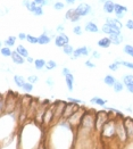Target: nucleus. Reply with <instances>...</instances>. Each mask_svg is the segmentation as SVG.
<instances>
[{
  "mask_svg": "<svg viewBox=\"0 0 133 149\" xmlns=\"http://www.w3.org/2000/svg\"><path fill=\"white\" fill-rule=\"evenodd\" d=\"M14 82H15V84L17 86L18 88H22L23 89V87H24V84L26 83L25 82V79L22 76V75H14Z\"/></svg>",
  "mask_w": 133,
  "mask_h": 149,
  "instance_id": "19",
  "label": "nucleus"
},
{
  "mask_svg": "<svg viewBox=\"0 0 133 149\" xmlns=\"http://www.w3.org/2000/svg\"><path fill=\"white\" fill-rule=\"evenodd\" d=\"M80 1H82V0H80Z\"/></svg>",
  "mask_w": 133,
  "mask_h": 149,
  "instance_id": "54",
  "label": "nucleus"
},
{
  "mask_svg": "<svg viewBox=\"0 0 133 149\" xmlns=\"http://www.w3.org/2000/svg\"><path fill=\"white\" fill-rule=\"evenodd\" d=\"M132 15H133V13H132Z\"/></svg>",
  "mask_w": 133,
  "mask_h": 149,
  "instance_id": "55",
  "label": "nucleus"
},
{
  "mask_svg": "<svg viewBox=\"0 0 133 149\" xmlns=\"http://www.w3.org/2000/svg\"><path fill=\"white\" fill-rule=\"evenodd\" d=\"M46 83L48 84L49 87H54L55 86V82H54V80H52V77H47V80H46Z\"/></svg>",
  "mask_w": 133,
  "mask_h": 149,
  "instance_id": "44",
  "label": "nucleus"
},
{
  "mask_svg": "<svg viewBox=\"0 0 133 149\" xmlns=\"http://www.w3.org/2000/svg\"><path fill=\"white\" fill-rule=\"evenodd\" d=\"M74 15H75V9H68L66 15H65V19H70L71 21Z\"/></svg>",
  "mask_w": 133,
  "mask_h": 149,
  "instance_id": "37",
  "label": "nucleus"
},
{
  "mask_svg": "<svg viewBox=\"0 0 133 149\" xmlns=\"http://www.w3.org/2000/svg\"><path fill=\"white\" fill-rule=\"evenodd\" d=\"M15 41H16V37H14V36H10V37H8L6 40H5V45L7 46V47H13V46H15Z\"/></svg>",
  "mask_w": 133,
  "mask_h": 149,
  "instance_id": "30",
  "label": "nucleus"
},
{
  "mask_svg": "<svg viewBox=\"0 0 133 149\" xmlns=\"http://www.w3.org/2000/svg\"><path fill=\"white\" fill-rule=\"evenodd\" d=\"M125 26H126V29L133 31V19H127V22L125 23Z\"/></svg>",
  "mask_w": 133,
  "mask_h": 149,
  "instance_id": "42",
  "label": "nucleus"
},
{
  "mask_svg": "<svg viewBox=\"0 0 133 149\" xmlns=\"http://www.w3.org/2000/svg\"><path fill=\"white\" fill-rule=\"evenodd\" d=\"M115 62L117 63L118 65H123V66H125L126 68H130V70H132L133 71V63L125 62V61H122V59H117V61H115Z\"/></svg>",
  "mask_w": 133,
  "mask_h": 149,
  "instance_id": "32",
  "label": "nucleus"
},
{
  "mask_svg": "<svg viewBox=\"0 0 133 149\" xmlns=\"http://www.w3.org/2000/svg\"><path fill=\"white\" fill-rule=\"evenodd\" d=\"M64 29H65V27H64V25L59 24V25H58V26H57V29H56V31H57V32H58V33L61 34V33H63V32H64Z\"/></svg>",
  "mask_w": 133,
  "mask_h": 149,
  "instance_id": "48",
  "label": "nucleus"
},
{
  "mask_svg": "<svg viewBox=\"0 0 133 149\" xmlns=\"http://www.w3.org/2000/svg\"><path fill=\"white\" fill-rule=\"evenodd\" d=\"M33 14H34L36 16H41V15H43V9H42V7H41V6H38L36 9H34Z\"/></svg>",
  "mask_w": 133,
  "mask_h": 149,
  "instance_id": "40",
  "label": "nucleus"
},
{
  "mask_svg": "<svg viewBox=\"0 0 133 149\" xmlns=\"http://www.w3.org/2000/svg\"><path fill=\"white\" fill-rule=\"evenodd\" d=\"M23 5H24L25 7H26V8H27V9H29L31 13L34 12V9L38 7V3H36L34 0H33V1H30V0H24V1H23Z\"/></svg>",
  "mask_w": 133,
  "mask_h": 149,
  "instance_id": "21",
  "label": "nucleus"
},
{
  "mask_svg": "<svg viewBox=\"0 0 133 149\" xmlns=\"http://www.w3.org/2000/svg\"><path fill=\"white\" fill-rule=\"evenodd\" d=\"M116 81H117V80L110 74H107L104 77V82H105V84H107L108 87H114V84L116 83Z\"/></svg>",
  "mask_w": 133,
  "mask_h": 149,
  "instance_id": "22",
  "label": "nucleus"
},
{
  "mask_svg": "<svg viewBox=\"0 0 133 149\" xmlns=\"http://www.w3.org/2000/svg\"><path fill=\"white\" fill-rule=\"evenodd\" d=\"M84 64H85V66H86V67H89V68H95V67H96V65L91 62V61H86Z\"/></svg>",
  "mask_w": 133,
  "mask_h": 149,
  "instance_id": "45",
  "label": "nucleus"
},
{
  "mask_svg": "<svg viewBox=\"0 0 133 149\" xmlns=\"http://www.w3.org/2000/svg\"><path fill=\"white\" fill-rule=\"evenodd\" d=\"M102 10L107 14H113L115 12V3L113 0H106L102 5Z\"/></svg>",
  "mask_w": 133,
  "mask_h": 149,
  "instance_id": "12",
  "label": "nucleus"
},
{
  "mask_svg": "<svg viewBox=\"0 0 133 149\" xmlns=\"http://www.w3.org/2000/svg\"><path fill=\"white\" fill-rule=\"evenodd\" d=\"M16 51H17V52H18V54H19L22 57H24L25 59H26V58L30 56V55H29V50L26 49L24 46H22V45H18V46H17Z\"/></svg>",
  "mask_w": 133,
  "mask_h": 149,
  "instance_id": "24",
  "label": "nucleus"
},
{
  "mask_svg": "<svg viewBox=\"0 0 133 149\" xmlns=\"http://www.w3.org/2000/svg\"><path fill=\"white\" fill-rule=\"evenodd\" d=\"M65 1H66V2H67V3H68V5H74V3H75V1H76V0H65Z\"/></svg>",
  "mask_w": 133,
  "mask_h": 149,
  "instance_id": "53",
  "label": "nucleus"
},
{
  "mask_svg": "<svg viewBox=\"0 0 133 149\" xmlns=\"http://www.w3.org/2000/svg\"><path fill=\"white\" fill-rule=\"evenodd\" d=\"M74 51H75V49L73 48V46H71V45H67V46H65V47L63 48V52H64L65 55H67V56H73Z\"/></svg>",
  "mask_w": 133,
  "mask_h": 149,
  "instance_id": "28",
  "label": "nucleus"
},
{
  "mask_svg": "<svg viewBox=\"0 0 133 149\" xmlns=\"http://www.w3.org/2000/svg\"><path fill=\"white\" fill-rule=\"evenodd\" d=\"M92 57H93L95 59H100V58H101V54L98 52L97 50H93V51H92Z\"/></svg>",
  "mask_w": 133,
  "mask_h": 149,
  "instance_id": "43",
  "label": "nucleus"
},
{
  "mask_svg": "<svg viewBox=\"0 0 133 149\" xmlns=\"http://www.w3.org/2000/svg\"><path fill=\"white\" fill-rule=\"evenodd\" d=\"M109 38L111 40V43L115 45V46L121 45L122 42H123V40H124V37L122 34H111V36H109Z\"/></svg>",
  "mask_w": 133,
  "mask_h": 149,
  "instance_id": "17",
  "label": "nucleus"
},
{
  "mask_svg": "<svg viewBox=\"0 0 133 149\" xmlns=\"http://www.w3.org/2000/svg\"><path fill=\"white\" fill-rule=\"evenodd\" d=\"M90 102L93 104V105H97V106H100V107L106 108V100L102 99V98H100V97H98V96L93 97V98H91Z\"/></svg>",
  "mask_w": 133,
  "mask_h": 149,
  "instance_id": "18",
  "label": "nucleus"
},
{
  "mask_svg": "<svg viewBox=\"0 0 133 149\" xmlns=\"http://www.w3.org/2000/svg\"><path fill=\"white\" fill-rule=\"evenodd\" d=\"M18 39L22 40V41H23V40H26V39H27V34H25V33H23V32H21V33L18 34Z\"/></svg>",
  "mask_w": 133,
  "mask_h": 149,
  "instance_id": "49",
  "label": "nucleus"
},
{
  "mask_svg": "<svg viewBox=\"0 0 133 149\" xmlns=\"http://www.w3.org/2000/svg\"><path fill=\"white\" fill-rule=\"evenodd\" d=\"M64 77H65V82H66V86H67L68 91L72 92L73 90H74V75L72 73H70V74L64 76Z\"/></svg>",
  "mask_w": 133,
  "mask_h": 149,
  "instance_id": "16",
  "label": "nucleus"
},
{
  "mask_svg": "<svg viewBox=\"0 0 133 149\" xmlns=\"http://www.w3.org/2000/svg\"><path fill=\"white\" fill-rule=\"evenodd\" d=\"M116 139L122 143H125L129 140V136H127L125 124H124V118L116 120Z\"/></svg>",
  "mask_w": 133,
  "mask_h": 149,
  "instance_id": "2",
  "label": "nucleus"
},
{
  "mask_svg": "<svg viewBox=\"0 0 133 149\" xmlns=\"http://www.w3.org/2000/svg\"><path fill=\"white\" fill-rule=\"evenodd\" d=\"M80 19H81V17H80V16H79V15H77V14L75 13V15H74V16L72 17L71 22H73V23H75V22H77V21H80Z\"/></svg>",
  "mask_w": 133,
  "mask_h": 149,
  "instance_id": "47",
  "label": "nucleus"
},
{
  "mask_svg": "<svg viewBox=\"0 0 133 149\" xmlns=\"http://www.w3.org/2000/svg\"><path fill=\"white\" fill-rule=\"evenodd\" d=\"M26 41H27L29 43H31V45H39V38L33 37V36H31V34H27Z\"/></svg>",
  "mask_w": 133,
  "mask_h": 149,
  "instance_id": "33",
  "label": "nucleus"
},
{
  "mask_svg": "<svg viewBox=\"0 0 133 149\" xmlns=\"http://www.w3.org/2000/svg\"><path fill=\"white\" fill-rule=\"evenodd\" d=\"M46 65H47V62L45 59H42V58L36 59V62H34V67H36V70H38V71H41V70L46 68Z\"/></svg>",
  "mask_w": 133,
  "mask_h": 149,
  "instance_id": "23",
  "label": "nucleus"
},
{
  "mask_svg": "<svg viewBox=\"0 0 133 149\" xmlns=\"http://www.w3.org/2000/svg\"><path fill=\"white\" fill-rule=\"evenodd\" d=\"M52 121H55V105H54V106H49L48 108L46 109L42 124L47 126V125L50 124Z\"/></svg>",
  "mask_w": 133,
  "mask_h": 149,
  "instance_id": "3",
  "label": "nucleus"
},
{
  "mask_svg": "<svg viewBox=\"0 0 133 149\" xmlns=\"http://www.w3.org/2000/svg\"><path fill=\"white\" fill-rule=\"evenodd\" d=\"M55 68H57V63L55 62V61H52V59H50L47 62V65H46V70L47 71H52V70H55Z\"/></svg>",
  "mask_w": 133,
  "mask_h": 149,
  "instance_id": "31",
  "label": "nucleus"
},
{
  "mask_svg": "<svg viewBox=\"0 0 133 149\" xmlns=\"http://www.w3.org/2000/svg\"><path fill=\"white\" fill-rule=\"evenodd\" d=\"M106 24H108L110 27H113L115 30H118V31H121L122 27H123L121 21L118 18H113V17H107L106 18Z\"/></svg>",
  "mask_w": 133,
  "mask_h": 149,
  "instance_id": "9",
  "label": "nucleus"
},
{
  "mask_svg": "<svg viewBox=\"0 0 133 149\" xmlns=\"http://www.w3.org/2000/svg\"><path fill=\"white\" fill-rule=\"evenodd\" d=\"M16 105V99L12 97V96H7L6 98V108H5V112L7 114H12V112L15 109V106Z\"/></svg>",
  "mask_w": 133,
  "mask_h": 149,
  "instance_id": "10",
  "label": "nucleus"
},
{
  "mask_svg": "<svg viewBox=\"0 0 133 149\" xmlns=\"http://www.w3.org/2000/svg\"><path fill=\"white\" fill-rule=\"evenodd\" d=\"M65 107H66V104L64 101H58L56 105H55V121H61L63 118V114L65 111Z\"/></svg>",
  "mask_w": 133,
  "mask_h": 149,
  "instance_id": "7",
  "label": "nucleus"
},
{
  "mask_svg": "<svg viewBox=\"0 0 133 149\" xmlns=\"http://www.w3.org/2000/svg\"><path fill=\"white\" fill-rule=\"evenodd\" d=\"M33 84H32V83H30V82H26V83H25L24 84V87H23V90H24L25 92H27V93H29V92H32V91H33Z\"/></svg>",
  "mask_w": 133,
  "mask_h": 149,
  "instance_id": "35",
  "label": "nucleus"
},
{
  "mask_svg": "<svg viewBox=\"0 0 133 149\" xmlns=\"http://www.w3.org/2000/svg\"><path fill=\"white\" fill-rule=\"evenodd\" d=\"M39 38V45H41V46H46V45H49L50 43V41H51V38L49 37L47 33H43V34H41Z\"/></svg>",
  "mask_w": 133,
  "mask_h": 149,
  "instance_id": "20",
  "label": "nucleus"
},
{
  "mask_svg": "<svg viewBox=\"0 0 133 149\" xmlns=\"http://www.w3.org/2000/svg\"><path fill=\"white\" fill-rule=\"evenodd\" d=\"M120 66H121V65H118L116 62H114V63H111V64H109L108 68L111 71V72H116V71H118Z\"/></svg>",
  "mask_w": 133,
  "mask_h": 149,
  "instance_id": "36",
  "label": "nucleus"
},
{
  "mask_svg": "<svg viewBox=\"0 0 133 149\" xmlns=\"http://www.w3.org/2000/svg\"><path fill=\"white\" fill-rule=\"evenodd\" d=\"M0 51H1V55H2L3 57H12L13 52H14V51H12V49H10L9 47H7V46L2 47Z\"/></svg>",
  "mask_w": 133,
  "mask_h": 149,
  "instance_id": "26",
  "label": "nucleus"
},
{
  "mask_svg": "<svg viewBox=\"0 0 133 149\" xmlns=\"http://www.w3.org/2000/svg\"><path fill=\"white\" fill-rule=\"evenodd\" d=\"M26 62L27 63H30V64H32V63H34L36 61H34V58H32L31 56H29L27 58H26Z\"/></svg>",
  "mask_w": 133,
  "mask_h": 149,
  "instance_id": "51",
  "label": "nucleus"
},
{
  "mask_svg": "<svg viewBox=\"0 0 133 149\" xmlns=\"http://www.w3.org/2000/svg\"><path fill=\"white\" fill-rule=\"evenodd\" d=\"M75 13L80 16V17H84L88 16L89 14H91V6L89 3H81L75 8Z\"/></svg>",
  "mask_w": 133,
  "mask_h": 149,
  "instance_id": "6",
  "label": "nucleus"
},
{
  "mask_svg": "<svg viewBox=\"0 0 133 149\" xmlns=\"http://www.w3.org/2000/svg\"><path fill=\"white\" fill-rule=\"evenodd\" d=\"M123 51H124V54L129 55L130 57H132L133 58V46L132 45H125L124 48H123Z\"/></svg>",
  "mask_w": 133,
  "mask_h": 149,
  "instance_id": "29",
  "label": "nucleus"
},
{
  "mask_svg": "<svg viewBox=\"0 0 133 149\" xmlns=\"http://www.w3.org/2000/svg\"><path fill=\"white\" fill-rule=\"evenodd\" d=\"M122 82L124 83L125 87L133 84V74H125L122 79Z\"/></svg>",
  "mask_w": 133,
  "mask_h": 149,
  "instance_id": "25",
  "label": "nucleus"
},
{
  "mask_svg": "<svg viewBox=\"0 0 133 149\" xmlns=\"http://www.w3.org/2000/svg\"><path fill=\"white\" fill-rule=\"evenodd\" d=\"M93 50L91 49L90 47H79V48H76L75 51H74V54H73L72 56V59H77V58H80L81 56H89V54L90 52H92Z\"/></svg>",
  "mask_w": 133,
  "mask_h": 149,
  "instance_id": "4",
  "label": "nucleus"
},
{
  "mask_svg": "<svg viewBox=\"0 0 133 149\" xmlns=\"http://www.w3.org/2000/svg\"><path fill=\"white\" fill-rule=\"evenodd\" d=\"M126 90L130 92V93H133V84H131V86H126Z\"/></svg>",
  "mask_w": 133,
  "mask_h": 149,
  "instance_id": "50",
  "label": "nucleus"
},
{
  "mask_svg": "<svg viewBox=\"0 0 133 149\" xmlns=\"http://www.w3.org/2000/svg\"><path fill=\"white\" fill-rule=\"evenodd\" d=\"M70 45V38L67 37L65 33H61L55 38V46L58 48H64L65 46Z\"/></svg>",
  "mask_w": 133,
  "mask_h": 149,
  "instance_id": "5",
  "label": "nucleus"
},
{
  "mask_svg": "<svg viewBox=\"0 0 133 149\" xmlns=\"http://www.w3.org/2000/svg\"><path fill=\"white\" fill-rule=\"evenodd\" d=\"M97 45L100 47V48H104V49H107L109 48L113 43H111V40L109 37H105V38H101L99 41L97 42Z\"/></svg>",
  "mask_w": 133,
  "mask_h": 149,
  "instance_id": "14",
  "label": "nucleus"
},
{
  "mask_svg": "<svg viewBox=\"0 0 133 149\" xmlns=\"http://www.w3.org/2000/svg\"><path fill=\"white\" fill-rule=\"evenodd\" d=\"M84 30L85 32H89V33H99V27L93 22H88L84 26Z\"/></svg>",
  "mask_w": 133,
  "mask_h": 149,
  "instance_id": "15",
  "label": "nucleus"
},
{
  "mask_svg": "<svg viewBox=\"0 0 133 149\" xmlns=\"http://www.w3.org/2000/svg\"><path fill=\"white\" fill-rule=\"evenodd\" d=\"M127 7H125V6H123V5H120V3H115V16H116V18H118V19H121L123 18L124 16H125V13H127Z\"/></svg>",
  "mask_w": 133,
  "mask_h": 149,
  "instance_id": "11",
  "label": "nucleus"
},
{
  "mask_svg": "<svg viewBox=\"0 0 133 149\" xmlns=\"http://www.w3.org/2000/svg\"><path fill=\"white\" fill-rule=\"evenodd\" d=\"M124 83L122 82V81H116V83L114 84V87H113V89H114V91L116 92V93H118V92H121V91H123V89H124Z\"/></svg>",
  "mask_w": 133,
  "mask_h": 149,
  "instance_id": "27",
  "label": "nucleus"
},
{
  "mask_svg": "<svg viewBox=\"0 0 133 149\" xmlns=\"http://www.w3.org/2000/svg\"><path fill=\"white\" fill-rule=\"evenodd\" d=\"M64 7H65V5L61 1H57V2L54 3V8L56 10H61V9H64Z\"/></svg>",
  "mask_w": 133,
  "mask_h": 149,
  "instance_id": "39",
  "label": "nucleus"
},
{
  "mask_svg": "<svg viewBox=\"0 0 133 149\" xmlns=\"http://www.w3.org/2000/svg\"><path fill=\"white\" fill-rule=\"evenodd\" d=\"M70 73H71V70H70V68H67V67H64V68L61 70V74L64 75V76L68 75Z\"/></svg>",
  "mask_w": 133,
  "mask_h": 149,
  "instance_id": "46",
  "label": "nucleus"
},
{
  "mask_svg": "<svg viewBox=\"0 0 133 149\" xmlns=\"http://www.w3.org/2000/svg\"><path fill=\"white\" fill-rule=\"evenodd\" d=\"M124 124L129 136V140H133V118L131 117H124Z\"/></svg>",
  "mask_w": 133,
  "mask_h": 149,
  "instance_id": "8",
  "label": "nucleus"
},
{
  "mask_svg": "<svg viewBox=\"0 0 133 149\" xmlns=\"http://www.w3.org/2000/svg\"><path fill=\"white\" fill-rule=\"evenodd\" d=\"M10 58H12L13 63H14V64H16V65H23V64L25 63V61H26L24 57H22V56H21L16 50L13 52V55H12V57H10Z\"/></svg>",
  "mask_w": 133,
  "mask_h": 149,
  "instance_id": "13",
  "label": "nucleus"
},
{
  "mask_svg": "<svg viewBox=\"0 0 133 149\" xmlns=\"http://www.w3.org/2000/svg\"><path fill=\"white\" fill-rule=\"evenodd\" d=\"M67 100H68L70 102H74V104H77V105H79V104H84L82 100L75 99V98H73V97H68V98H67Z\"/></svg>",
  "mask_w": 133,
  "mask_h": 149,
  "instance_id": "41",
  "label": "nucleus"
},
{
  "mask_svg": "<svg viewBox=\"0 0 133 149\" xmlns=\"http://www.w3.org/2000/svg\"><path fill=\"white\" fill-rule=\"evenodd\" d=\"M73 33H74L75 36H82V34H83V29H82V26H80V25L74 26V27H73Z\"/></svg>",
  "mask_w": 133,
  "mask_h": 149,
  "instance_id": "34",
  "label": "nucleus"
},
{
  "mask_svg": "<svg viewBox=\"0 0 133 149\" xmlns=\"http://www.w3.org/2000/svg\"><path fill=\"white\" fill-rule=\"evenodd\" d=\"M39 81V77H38V75H30L29 77H27V82H30V83H32V84H34Z\"/></svg>",
  "mask_w": 133,
  "mask_h": 149,
  "instance_id": "38",
  "label": "nucleus"
},
{
  "mask_svg": "<svg viewBox=\"0 0 133 149\" xmlns=\"http://www.w3.org/2000/svg\"><path fill=\"white\" fill-rule=\"evenodd\" d=\"M111 114H113V112L110 113V111H99V112H96V125H95V129H96L97 132H101L104 125L113 117Z\"/></svg>",
  "mask_w": 133,
  "mask_h": 149,
  "instance_id": "1",
  "label": "nucleus"
},
{
  "mask_svg": "<svg viewBox=\"0 0 133 149\" xmlns=\"http://www.w3.org/2000/svg\"><path fill=\"white\" fill-rule=\"evenodd\" d=\"M34 1H36L39 6H41V7H42V3H43V1H45V0H34Z\"/></svg>",
  "mask_w": 133,
  "mask_h": 149,
  "instance_id": "52",
  "label": "nucleus"
}]
</instances>
